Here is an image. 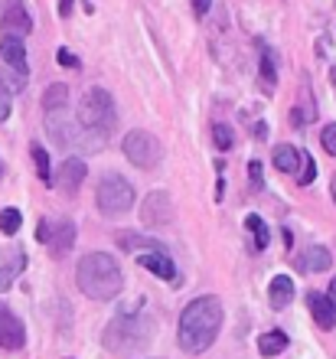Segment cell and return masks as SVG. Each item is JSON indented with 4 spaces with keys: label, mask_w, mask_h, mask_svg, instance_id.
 Here are the masks:
<instances>
[{
    "label": "cell",
    "mask_w": 336,
    "mask_h": 359,
    "mask_svg": "<svg viewBox=\"0 0 336 359\" xmlns=\"http://www.w3.org/2000/svg\"><path fill=\"white\" fill-rule=\"evenodd\" d=\"M245 229H248V232H252V238H255V248H258V252H264V248H268V242H271V236H268V226H264V219L262 216H245Z\"/></svg>",
    "instance_id": "obj_22"
},
{
    "label": "cell",
    "mask_w": 336,
    "mask_h": 359,
    "mask_svg": "<svg viewBox=\"0 0 336 359\" xmlns=\"http://www.w3.org/2000/svg\"><path fill=\"white\" fill-rule=\"evenodd\" d=\"M248 183H252L255 189H262V187H264V177H262V163H258V161H252V163H248Z\"/></svg>",
    "instance_id": "obj_30"
},
{
    "label": "cell",
    "mask_w": 336,
    "mask_h": 359,
    "mask_svg": "<svg viewBox=\"0 0 336 359\" xmlns=\"http://www.w3.org/2000/svg\"><path fill=\"white\" fill-rule=\"evenodd\" d=\"M75 284L85 297L105 304V301H114L124 287V274L118 268L108 252H88V255L79 258V268H75Z\"/></svg>",
    "instance_id": "obj_2"
},
{
    "label": "cell",
    "mask_w": 336,
    "mask_h": 359,
    "mask_svg": "<svg viewBox=\"0 0 336 359\" xmlns=\"http://www.w3.org/2000/svg\"><path fill=\"white\" fill-rule=\"evenodd\" d=\"M75 121L82 124L88 134L95 137H108V134L118 128V108H114V98L112 92H105V88H88V92L79 98V118Z\"/></svg>",
    "instance_id": "obj_4"
},
{
    "label": "cell",
    "mask_w": 336,
    "mask_h": 359,
    "mask_svg": "<svg viewBox=\"0 0 336 359\" xmlns=\"http://www.w3.org/2000/svg\"><path fill=\"white\" fill-rule=\"evenodd\" d=\"M213 144L219 147V151H232L235 147V134L229 131V124H213Z\"/></svg>",
    "instance_id": "obj_26"
},
{
    "label": "cell",
    "mask_w": 336,
    "mask_h": 359,
    "mask_svg": "<svg viewBox=\"0 0 336 359\" xmlns=\"http://www.w3.org/2000/svg\"><path fill=\"white\" fill-rule=\"evenodd\" d=\"M268 301L274 311L281 307H288L294 301V281H290L288 274H278V278H271V287H268Z\"/></svg>",
    "instance_id": "obj_17"
},
{
    "label": "cell",
    "mask_w": 336,
    "mask_h": 359,
    "mask_svg": "<svg viewBox=\"0 0 336 359\" xmlns=\"http://www.w3.org/2000/svg\"><path fill=\"white\" fill-rule=\"evenodd\" d=\"M137 265L147 268L150 274H157L163 281H173L177 278V268L170 262V255H157V252H147V255H137Z\"/></svg>",
    "instance_id": "obj_16"
},
{
    "label": "cell",
    "mask_w": 336,
    "mask_h": 359,
    "mask_svg": "<svg viewBox=\"0 0 336 359\" xmlns=\"http://www.w3.org/2000/svg\"><path fill=\"white\" fill-rule=\"evenodd\" d=\"M0 59H4L17 76L27 79V43L20 36H7V33L0 36Z\"/></svg>",
    "instance_id": "obj_11"
},
{
    "label": "cell",
    "mask_w": 336,
    "mask_h": 359,
    "mask_svg": "<svg viewBox=\"0 0 336 359\" xmlns=\"http://www.w3.org/2000/svg\"><path fill=\"white\" fill-rule=\"evenodd\" d=\"M157 330H154V320L147 313H121L114 317L108 327H105V350L118 353V356H137L154 343Z\"/></svg>",
    "instance_id": "obj_3"
},
{
    "label": "cell",
    "mask_w": 336,
    "mask_h": 359,
    "mask_svg": "<svg viewBox=\"0 0 336 359\" xmlns=\"http://www.w3.org/2000/svg\"><path fill=\"white\" fill-rule=\"evenodd\" d=\"M320 144H323V151L330 157H336V124H327L323 131H320Z\"/></svg>",
    "instance_id": "obj_28"
},
{
    "label": "cell",
    "mask_w": 336,
    "mask_h": 359,
    "mask_svg": "<svg viewBox=\"0 0 336 359\" xmlns=\"http://www.w3.org/2000/svg\"><path fill=\"white\" fill-rule=\"evenodd\" d=\"M29 154H33V163H36V177L43 183H53V167H49V154L43 144H29Z\"/></svg>",
    "instance_id": "obj_23"
},
{
    "label": "cell",
    "mask_w": 336,
    "mask_h": 359,
    "mask_svg": "<svg viewBox=\"0 0 336 359\" xmlns=\"http://www.w3.org/2000/svg\"><path fill=\"white\" fill-rule=\"evenodd\" d=\"M75 245V222L62 219L53 226V238H49V248H53V258H62L69 248Z\"/></svg>",
    "instance_id": "obj_14"
},
{
    "label": "cell",
    "mask_w": 336,
    "mask_h": 359,
    "mask_svg": "<svg viewBox=\"0 0 336 359\" xmlns=\"http://www.w3.org/2000/svg\"><path fill=\"white\" fill-rule=\"evenodd\" d=\"M121 151L140 170H150V167H157V163L163 161V147H160V141L150 131H128L124 134Z\"/></svg>",
    "instance_id": "obj_6"
},
{
    "label": "cell",
    "mask_w": 336,
    "mask_h": 359,
    "mask_svg": "<svg viewBox=\"0 0 336 359\" xmlns=\"http://www.w3.org/2000/svg\"><path fill=\"white\" fill-rule=\"evenodd\" d=\"M10 108H13V104H10V95L0 88V121H7L10 118Z\"/></svg>",
    "instance_id": "obj_32"
},
{
    "label": "cell",
    "mask_w": 336,
    "mask_h": 359,
    "mask_svg": "<svg viewBox=\"0 0 336 359\" xmlns=\"http://www.w3.org/2000/svg\"><path fill=\"white\" fill-rule=\"evenodd\" d=\"M49 238H53V222H46V219H43V222H39V229H36V242H46V245H49Z\"/></svg>",
    "instance_id": "obj_31"
},
{
    "label": "cell",
    "mask_w": 336,
    "mask_h": 359,
    "mask_svg": "<svg viewBox=\"0 0 336 359\" xmlns=\"http://www.w3.org/2000/svg\"><path fill=\"white\" fill-rule=\"evenodd\" d=\"M56 59H59V66H66V69H79V66H82V62H79V56H75L72 49H66V46L56 53Z\"/></svg>",
    "instance_id": "obj_29"
},
{
    "label": "cell",
    "mask_w": 336,
    "mask_h": 359,
    "mask_svg": "<svg viewBox=\"0 0 336 359\" xmlns=\"http://www.w3.org/2000/svg\"><path fill=\"white\" fill-rule=\"evenodd\" d=\"M75 0H59V17H72Z\"/></svg>",
    "instance_id": "obj_34"
},
{
    "label": "cell",
    "mask_w": 336,
    "mask_h": 359,
    "mask_svg": "<svg viewBox=\"0 0 336 359\" xmlns=\"http://www.w3.org/2000/svg\"><path fill=\"white\" fill-rule=\"evenodd\" d=\"M330 196H333V203H336V173H333V183H330Z\"/></svg>",
    "instance_id": "obj_36"
},
{
    "label": "cell",
    "mask_w": 336,
    "mask_h": 359,
    "mask_svg": "<svg viewBox=\"0 0 336 359\" xmlns=\"http://www.w3.org/2000/svg\"><path fill=\"white\" fill-rule=\"evenodd\" d=\"M317 180V163H314V157L310 154H300V170H297V183L300 187H310Z\"/></svg>",
    "instance_id": "obj_27"
},
{
    "label": "cell",
    "mask_w": 336,
    "mask_h": 359,
    "mask_svg": "<svg viewBox=\"0 0 336 359\" xmlns=\"http://www.w3.org/2000/svg\"><path fill=\"white\" fill-rule=\"evenodd\" d=\"M222 317L225 307L215 294H203L196 301H189L180 313V327H177V340L180 350L189 356H199L215 343L219 330H222Z\"/></svg>",
    "instance_id": "obj_1"
},
{
    "label": "cell",
    "mask_w": 336,
    "mask_h": 359,
    "mask_svg": "<svg viewBox=\"0 0 336 359\" xmlns=\"http://www.w3.org/2000/svg\"><path fill=\"white\" fill-rule=\"evenodd\" d=\"M288 333H281V330H268L258 337V353L262 356H281V353L288 350Z\"/></svg>",
    "instance_id": "obj_19"
},
{
    "label": "cell",
    "mask_w": 336,
    "mask_h": 359,
    "mask_svg": "<svg viewBox=\"0 0 336 359\" xmlns=\"http://www.w3.org/2000/svg\"><path fill=\"white\" fill-rule=\"evenodd\" d=\"M23 268H27V255H17V258H13V265H4V268H0V294H4V291H10V284H13V274H17V271H23Z\"/></svg>",
    "instance_id": "obj_25"
},
{
    "label": "cell",
    "mask_w": 336,
    "mask_h": 359,
    "mask_svg": "<svg viewBox=\"0 0 336 359\" xmlns=\"http://www.w3.org/2000/svg\"><path fill=\"white\" fill-rule=\"evenodd\" d=\"M23 343H27V330L20 317L0 304V350H23Z\"/></svg>",
    "instance_id": "obj_10"
},
{
    "label": "cell",
    "mask_w": 336,
    "mask_h": 359,
    "mask_svg": "<svg viewBox=\"0 0 336 359\" xmlns=\"http://www.w3.org/2000/svg\"><path fill=\"white\" fill-rule=\"evenodd\" d=\"M258 76H262V82L268 88H274V82H278V53L268 46V43H258Z\"/></svg>",
    "instance_id": "obj_18"
},
{
    "label": "cell",
    "mask_w": 336,
    "mask_h": 359,
    "mask_svg": "<svg viewBox=\"0 0 336 359\" xmlns=\"http://www.w3.org/2000/svg\"><path fill=\"white\" fill-rule=\"evenodd\" d=\"M66 104H69V88L62 86V82L46 88V95H43V111H59V108H66Z\"/></svg>",
    "instance_id": "obj_21"
},
{
    "label": "cell",
    "mask_w": 336,
    "mask_h": 359,
    "mask_svg": "<svg viewBox=\"0 0 336 359\" xmlns=\"http://www.w3.org/2000/svg\"><path fill=\"white\" fill-rule=\"evenodd\" d=\"M118 245H121L124 252H134V248H140V252L170 255V248L163 245V242H157V238H150V236H137V232H121V236H118Z\"/></svg>",
    "instance_id": "obj_13"
},
{
    "label": "cell",
    "mask_w": 336,
    "mask_h": 359,
    "mask_svg": "<svg viewBox=\"0 0 336 359\" xmlns=\"http://www.w3.org/2000/svg\"><path fill=\"white\" fill-rule=\"evenodd\" d=\"M330 82H333V88H336V66L330 69Z\"/></svg>",
    "instance_id": "obj_37"
},
{
    "label": "cell",
    "mask_w": 336,
    "mask_h": 359,
    "mask_svg": "<svg viewBox=\"0 0 336 359\" xmlns=\"http://www.w3.org/2000/svg\"><path fill=\"white\" fill-rule=\"evenodd\" d=\"M274 167H278L281 173H297L300 170V154H297V147H290V144H281V147H274Z\"/></svg>",
    "instance_id": "obj_20"
},
{
    "label": "cell",
    "mask_w": 336,
    "mask_h": 359,
    "mask_svg": "<svg viewBox=\"0 0 336 359\" xmlns=\"http://www.w3.org/2000/svg\"><path fill=\"white\" fill-rule=\"evenodd\" d=\"M307 307H310V313H314V320H317L323 330H333L336 327V313H333V304H330L327 294L310 291L307 294Z\"/></svg>",
    "instance_id": "obj_12"
},
{
    "label": "cell",
    "mask_w": 336,
    "mask_h": 359,
    "mask_svg": "<svg viewBox=\"0 0 336 359\" xmlns=\"http://www.w3.org/2000/svg\"><path fill=\"white\" fill-rule=\"evenodd\" d=\"M297 268L300 271H330V268H333V252L323 245L307 248V255L297 258Z\"/></svg>",
    "instance_id": "obj_15"
},
{
    "label": "cell",
    "mask_w": 336,
    "mask_h": 359,
    "mask_svg": "<svg viewBox=\"0 0 336 359\" xmlns=\"http://www.w3.org/2000/svg\"><path fill=\"white\" fill-rule=\"evenodd\" d=\"M327 297H330V304H333V313H336V278L330 281V291H327Z\"/></svg>",
    "instance_id": "obj_35"
},
{
    "label": "cell",
    "mask_w": 336,
    "mask_h": 359,
    "mask_svg": "<svg viewBox=\"0 0 336 359\" xmlns=\"http://www.w3.org/2000/svg\"><path fill=\"white\" fill-rule=\"evenodd\" d=\"M173 219H177V206H173L170 193L150 189L147 196H144V203H140V222L150 229H167Z\"/></svg>",
    "instance_id": "obj_7"
},
{
    "label": "cell",
    "mask_w": 336,
    "mask_h": 359,
    "mask_svg": "<svg viewBox=\"0 0 336 359\" xmlns=\"http://www.w3.org/2000/svg\"><path fill=\"white\" fill-rule=\"evenodd\" d=\"M0 27L7 36H27L29 29H33V17H29V10L23 0H4V17H0Z\"/></svg>",
    "instance_id": "obj_8"
},
{
    "label": "cell",
    "mask_w": 336,
    "mask_h": 359,
    "mask_svg": "<svg viewBox=\"0 0 336 359\" xmlns=\"http://www.w3.org/2000/svg\"><path fill=\"white\" fill-rule=\"evenodd\" d=\"M95 206L108 219L124 216V212L134 206V187L121 173H105V177L98 180V189H95Z\"/></svg>",
    "instance_id": "obj_5"
},
{
    "label": "cell",
    "mask_w": 336,
    "mask_h": 359,
    "mask_svg": "<svg viewBox=\"0 0 336 359\" xmlns=\"http://www.w3.org/2000/svg\"><path fill=\"white\" fill-rule=\"evenodd\" d=\"M85 161H79V157H69V161H62V167H59V173H53V187L59 189V193H66V196H72V193H79V187L85 183Z\"/></svg>",
    "instance_id": "obj_9"
},
{
    "label": "cell",
    "mask_w": 336,
    "mask_h": 359,
    "mask_svg": "<svg viewBox=\"0 0 336 359\" xmlns=\"http://www.w3.org/2000/svg\"><path fill=\"white\" fill-rule=\"evenodd\" d=\"M20 226H23L20 209H0V232H4V236H17Z\"/></svg>",
    "instance_id": "obj_24"
},
{
    "label": "cell",
    "mask_w": 336,
    "mask_h": 359,
    "mask_svg": "<svg viewBox=\"0 0 336 359\" xmlns=\"http://www.w3.org/2000/svg\"><path fill=\"white\" fill-rule=\"evenodd\" d=\"M209 7H213V0H193V13H196V17H206Z\"/></svg>",
    "instance_id": "obj_33"
}]
</instances>
